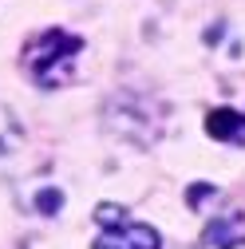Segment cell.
<instances>
[{
	"label": "cell",
	"mask_w": 245,
	"mask_h": 249,
	"mask_svg": "<svg viewBox=\"0 0 245 249\" xmlns=\"http://www.w3.org/2000/svg\"><path fill=\"white\" fill-rule=\"evenodd\" d=\"M91 249H162V233L158 226L150 222H119V226H107L95 233Z\"/></svg>",
	"instance_id": "obj_1"
},
{
	"label": "cell",
	"mask_w": 245,
	"mask_h": 249,
	"mask_svg": "<svg viewBox=\"0 0 245 249\" xmlns=\"http://www.w3.org/2000/svg\"><path fill=\"white\" fill-rule=\"evenodd\" d=\"M206 135L213 142H233V146H245V115L237 107H213L206 115Z\"/></svg>",
	"instance_id": "obj_2"
},
{
	"label": "cell",
	"mask_w": 245,
	"mask_h": 249,
	"mask_svg": "<svg viewBox=\"0 0 245 249\" xmlns=\"http://www.w3.org/2000/svg\"><path fill=\"white\" fill-rule=\"evenodd\" d=\"M206 241H210V245H218V249H233V245H241V217L229 213V217H218V222H210Z\"/></svg>",
	"instance_id": "obj_3"
},
{
	"label": "cell",
	"mask_w": 245,
	"mask_h": 249,
	"mask_svg": "<svg viewBox=\"0 0 245 249\" xmlns=\"http://www.w3.org/2000/svg\"><path fill=\"white\" fill-rule=\"evenodd\" d=\"M95 222H99V230L119 226V222H127V210L115 206V202H99V206H95Z\"/></svg>",
	"instance_id": "obj_4"
},
{
	"label": "cell",
	"mask_w": 245,
	"mask_h": 249,
	"mask_svg": "<svg viewBox=\"0 0 245 249\" xmlns=\"http://www.w3.org/2000/svg\"><path fill=\"white\" fill-rule=\"evenodd\" d=\"M36 206H40L44 213H55L59 206H64V194H59V190H40V194H36Z\"/></svg>",
	"instance_id": "obj_5"
}]
</instances>
